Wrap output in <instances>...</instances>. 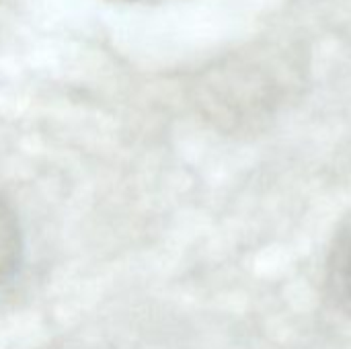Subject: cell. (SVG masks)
I'll use <instances>...</instances> for the list:
<instances>
[{"mask_svg": "<svg viewBox=\"0 0 351 349\" xmlns=\"http://www.w3.org/2000/svg\"><path fill=\"white\" fill-rule=\"evenodd\" d=\"M23 259V234L16 212L0 193V284H6Z\"/></svg>", "mask_w": 351, "mask_h": 349, "instance_id": "obj_1", "label": "cell"}, {"mask_svg": "<svg viewBox=\"0 0 351 349\" xmlns=\"http://www.w3.org/2000/svg\"><path fill=\"white\" fill-rule=\"evenodd\" d=\"M337 284L343 290L346 298L351 300V232L343 241L339 255H337Z\"/></svg>", "mask_w": 351, "mask_h": 349, "instance_id": "obj_2", "label": "cell"}]
</instances>
